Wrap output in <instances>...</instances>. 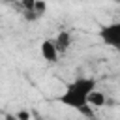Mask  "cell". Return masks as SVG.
Returning <instances> with one entry per match:
<instances>
[{"mask_svg":"<svg viewBox=\"0 0 120 120\" xmlns=\"http://www.w3.org/2000/svg\"><path fill=\"white\" fill-rule=\"evenodd\" d=\"M96 88H98V82L94 77H77L64 86L62 94L56 98V101L62 103L64 107L81 111L82 114H90L88 98Z\"/></svg>","mask_w":120,"mask_h":120,"instance_id":"cell-1","label":"cell"},{"mask_svg":"<svg viewBox=\"0 0 120 120\" xmlns=\"http://www.w3.org/2000/svg\"><path fill=\"white\" fill-rule=\"evenodd\" d=\"M98 36H99V39L107 47L118 49L120 47V21H114V22H109V24L99 26Z\"/></svg>","mask_w":120,"mask_h":120,"instance_id":"cell-2","label":"cell"},{"mask_svg":"<svg viewBox=\"0 0 120 120\" xmlns=\"http://www.w3.org/2000/svg\"><path fill=\"white\" fill-rule=\"evenodd\" d=\"M39 54H41V58H43L45 62L54 64V62L58 60V51H56L54 41H52V39H43V41L39 43Z\"/></svg>","mask_w":120,"mask_h":120,"instance_id":"cell-3","label":"cell"},{"mask_svg":"<svg viewBox=\"0 0 120 120\" xmlns=\"http://www.w3.org/2000/svg\"><path fill=\"white\" fill-rule=\"evenodd\" d=\"M52 41H54V45H56L58 54H64V52H68V51H69L71 41H73V36H71V32H69V30H60Z\"/></svg>","mask_w":120,"mask_h":120,"instance_id":"cell-4","label":"cell"},{"mask_svg":"<svg viewBox=\"0 0 120 120\" xmlns=\"http://www.w3.org/2000/svg\"><path fill=\"white\" fill-rule=\"evenodd\" d=\"M107 103V98H105V94L103 92H99L98 88L90 94V98H88V105H90V109L94 107V109H99V107H103Z\"/></svg>","mask_w":120,"mask_h":120,"instance_id":"cell-5","label":"cell"},{"mask_svg":"<svg viewBox=\"0 0 120 120\" xmlns=\"http://www.w3.org/2000/svg\"><path fill=\"white\" fill-rule=\"evenodd\" d=\"M34 11H36V15H38V17H41V15L47 11V4H45L43 0H38V2H36V8H34Z\"/></svg>","mask_w":120,"mask_h":120,"instance_id":"cell-6","label":"cell"},{"mask_svg":"<svg viewBox=\"0 0 120 120\" xmlns=\"http://www.w3.org/2000/svg\"><path fill=\"white\" fill-rule=\"evenodd\" d=\"M36 2H38V0H21V6H22L24 11H34Z\"/></svg>","mask_w":120,"mask_h":120,"instance_id":"cell-7","label":"cell"},{"mask_svg":"<svg viewBox=\"0 0 120 120\" xmlns=\"http://www.w3.org/2000/svg\"><path fill=\"white\" fill-rule=\"evenodd\" d=\"M15 116H17L19 120H32V114H30L28 111H19V112H15Z\"/></svg>","mask_w":120,"mask_h":120,"instance_id":"cell-8","label":"cell"},{"mask_svg":"<svg viewBox=\"0 0 120 120\" xmlns=\"http://www.w3.org/2000/svg\"><path fill=\"white\" fill-rule=\"evenodd\" d=\"M4 120H19V118H17L15 114H6V116H4Z\"/></svg>","mask_w":120,"mask_h":120,"instance_id":"cell-9","label":"cell"},{"mask_svg":"<svg viewBox=\"0 0 120 120\" xmlns=\"http://www.w3.org/2000/svg\"><path fill=\"white\" fill-rule=\"evenodd\" d=\"M114 2H118V4H120V0H114Z\"/></svg>","mask_w":120,"mask_h":120,"instance_id":"cell-10","label":"cell"},{"mask_svg":"<svg viewBox=\"0 0 120 120\" xmlns=\"http://www.w3.org/2000/svg\"><path fill=\"white\" fill-rule=\"evenodd\" d=\"M118 52H120V47H118Z\"/></svg>","mask_w":120,"mask_h":120,"instance_id":"cell-11","label":"cell"}]
</instances>
